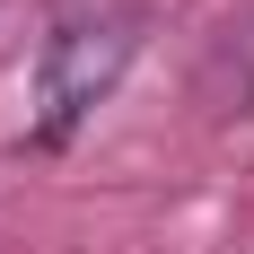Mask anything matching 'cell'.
I'll return each instance as SVG.
<instances>
[{
	"label": "cell",
	"mask_w": 254,
	"mask_h": 254,
	"mask_svg": "<svg viewBox=\"0 0 254 254\" xmlns=\"http://www.w3.org/2000/svg\"><path fill=\"white\" fill-rule=\"evenodd\" d=\"M140 53V9H79L35 44V97H26V149H70L79 123L114 97V79Z\"/></svg>",
	"instance_id": "obj_1"
}]
</instances>
